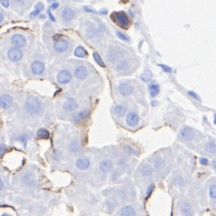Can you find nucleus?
<instances>
[{
	"mask_svg": "<svg viewBox=\"0 0 216 216\" xmlns=\"http://www.w3.org/2000/svg\"><path fill=\"white\" fill-rule=\"evenodd\" d=\"M110 19L114 23L122 29L127 30L131 26L129 18L126 14L123 12H114L110 15Z\"/></svg>",
	"mask_w": 216,
	"mask_h": 216,
	"instance_id": "1",
	"label": "nucleus"
},
{
	"mask_svg": "<svg viewBox=\"0 0 216 216\" xmlns=\"http://www.w3.org/2000/svg\"><path fill=\"white\" fill-rule=\"evenodd\" d=\"M41 104L40 101L35 97H30L25 104V109L30 114H35L40 111Z\"/></svg>",
	"mask_w": 216,
	"mask_h": 216,
	"instance_id": "2",
	"label": "nucleus"
},
{
	"mask_svg": "<svg viewBox=\"0 0 216 216\" xmlns=\"http://www.w3.org/2000/svg\"><path fill=\"white\" fill-rule=\"evenodd\" d=\"M8 55L12 61H18L21 59L22 56H23V52L21 49L16 47V48H11L9 51Z\"/></svg>",
	"mask_w": 216,
	"mask_h": 216,
	"instance_id": "3",
	"label": "nucleus"
},
{
	"mask_svg": "<svg viewBox=\"0 0 216 216\" xmlns=\"http://www.w3.org/2000/svg\"><path fill=\"white\" fill-rule=\"evenodd\" d=\"M57 81H58L61 84L68 83L72 79L71 73H70L69 71H67V70H61V71L58 73V74H57Z\"/></svg>",
	"mask_w": 216,
	"mask_h": 216,
	"instance_id": "4",
	"label": "nucleus"
},
{
	"mask_svg": "<svg viewBox=\"0 0 216 216\" xmlns=\"http://www.w3.org/2000/svg\"><path fill=\"white\" fill-rule=\"evenodd\" d=\"M126 123L131 127H134L137 126L139 123V117L135 113H129L126 116Z\"/></svg>",
	"mask_w": 216,
	"mask_h": 216,
	"instance_id": "5",
	"label": "nucleus"
},
{
	"mask_svg": "<svg viewBox=\"0 0 216 216\" xmlns=\"http://www.w3.org/2000/svg\"><path fill=\"white\" fill-rule=\"evenodd\" d=\"M180 134H181V138L186 141L192 140L194 137V132L193 130L190 127H184L182 128L180 131Z\"/></svg>",
	"mask_w": 216,
	"mask_h": 216,
	"instance_id": "6",
	"label": "nucleus"
},
{
	"mask_svg": "<svg viewBox=\"0 0 216 216\" xmlns=\"http://www.w3.org/2000/svg\"><path fill=\"white\" fill-rule=\"evenodd\" d=\"M119 91H120V93L123 96H129V95H131L133 92V88L131 85L129 83H126V82H123V83H121L119 86Z\"/></svg>",
	"mask_w": 216,
	"mask_h": 216,
	"instance_id": "7",
	"label": "nucleus"
},
{
	"mask_svg": "<svg viewBox=\"0 0 216 216\" xmlns=\"http://www.w3.org/2000/svg\"><path fill=\"white\" fill-rule=\"evenodd\" d=\"M12 42L14 45H15L16 47H18V48L24 46L25 44H26L25 38L22 35H20V34H15V35L12 37Z\"/></svg>",
	"mask_w": 216,
	"mask_h": 216,
	"instance_id": "8",
	"label": "nucleus"
},
{
	"mask_svg": "<svg viewBox=\"0 0 216 216\" xmlns=\"http://www.w3.org/2000/svg\"><path fill=\"white\" fill-rule=\"evenodd\" d=\"M63 107L67 111H71L75 110L78 107V104L76 103V100L73 99V98H68L67 101H65V102L64 103Z\"/></svg>",
	"mask_w": 216,
	"mask_h": 216,
	"instance_id": "9",
	"label": "nucleus"
},
{
	"mask_svg": "<svg viewBox=\"0 0 216 216\" xmlns=\"http://www.w3.org/2000/svg\"><path fill=\"white\" fill-rule=\"evenodd\" d=\"M31 69H32L33 73L37 75H40L43 73L44 70H45V65L43 62L35 61L31 65Z\"/></svg>",
	"mask_w": 216,
	"mask_h": 216,
	"instance_id": "10",
	"label": "nucleus"
},
{
	"mask_svg": "<svg viewBox=\"0 0 216 216\" xmlns=\"http://www.w3.org/2000/svg\"><path fill=\"white\" fill-rule=\"evenodd\" d=\"M68 43L65 40H58L54 45V48L57 52H63L67 50Z\"/></svg>",
	"mask_w": 216,
	"mask_h": 216,
	"instance_id": "11",
	"label": "nucleus"
},
{
	"mask_svg": "<svg viewBox=\"0 0 216 216\" xmlns=\"http://www.w3.org/2000/svg\"><path fill=\"white\" fill-rule=\"evenodd\" d=\"M76 167L81 170L86 169L90 165V161L87 158H79L76 162Z\"/></svg>",
	"mask_w": 216,
	"mask_h": 216,
	"instance_id": "12",
	"label": "nucleus"
},
{
	"mask_svg": "<svg viewBox=\"0 0 216 216\" xmlns=\"http://www.w3.org/2000/svg\"><path fill=\"white\" fill-rule=\"evenodd\" d=\"M75 75H76V78L79 79H83L86 77L88 75V70L86 67L84 66H80L78 67L75 70Z\"/></svg>",
	"mask_w": 216,
	"mask_h": 216,
	"instance_id": "13",
	"label": "nucleus"
},
{
	"mask_svg": "<svg viewBox=\"0 0 216 216\" xmlns=\"http://www.w3.org/2000/svg\"><path fill=\"white\" fill-rule=\"evenodd\" d=\"M0 103H1V107L2 108H4V109L9 108L12 104V97L9 95H2V96L1 97Z\"/></svg>",
	"mask_w": 216,
	"mask_h": 216,
	"instance_id": "14",
	"label": "nucleus"
},
{
	"mask_svg": "<svg viewBox=\"0 0 216 216\" xmlns=\"http://www.w3.org/2000/svg\"><path fill=\"white\" fill-rule=\"evenodd\" d=\"M62 17L67 21H70L74 18V12L70 9H64L62 11Z\"/></svg>",
	"mask_w": 216,
	"mask_h": 216,
	"instance_id": "15",
	"label": "nucleus"
},
{
	"mask_svg": "<svg viewBox=\"0 0 216 216\" xmlns=\"http://www.w3.org/2000/svg\"><path fill=\"white\" fill-rule=\"evenodd\" d=\"M113 166V162H111L110 159H105V160L102 161L100 164V169L103 172H107L109 171Z\"/></svg>",
	"mask_w": 216,
	"mask_h": 216,
	"instance_id": "16",
	"label": "nucleus"
},
{
	"mask_svg": "<svg viewBox=\"0 0 216 216\" xmlns=\"http://www.w3.org/2000/svg\"><path fill=\"white\" fill-rule=\"evenodd\" d=\"M89 113H90V112H89V110L82 111V112L76 114V115L73 117V120L74 122H79L82 120H85V119H86L87 117H89Z\"/></svg>",
	"mask_w": 216,
	"mask_h": 216,
	"instance_id": "17",
	"label": "nucleus"
},
{
	"mask_svg": "<svg viewBox=\"0 0 216 216\" xmlns=\"http://www.w3.org/2000/svg\"><path fill=\"white\" fill-rule=\"evenodd\" d=\"M44 8H45V6H44L43 3L42 2L37 3V4L36 5L34 11L33 12H31L30 15V19H33L36 16H37V15L40 13V12L43 10Z\"/></svg>",
	"mask_w": 216,
	"mask_h": 216,
	"instance_id": "18",
	"label": "nucleus"
},
{
	"mask_svg": "<svg viewBox=\"0 0 216 216\" xmlns=\"http://www.w3.org/2000/svg\"><path fill=\"white\" fill-rule=\"evenodd\" d=\"M121 215L123 216H133L135 215V211L131 206H127L123 208L121 210Z\"/></svg>",
	"mask_w": 216,
	"mask_h": 216,
	"instance_id": "19",
	"label": "nucleus"
},
{
	"mask_svg": "<svg viewBox=\"0 0 216 216\" xmlns=\"http://www.w3.org/2000/svg\"><path fill=\"white\" fill-rule=\"evenodd\" d=\"M141 80L144 82H150L153 78V73L150 70H145L140 76Z\"/></svg>",
	"mask_w": 216,
	"mask_h": 216,
	"instance_id": "20",
	"label": "nucleus"
},
{
	"mask_svg": "<svg viewBox=\"0 0 216 216\" xmlns=\"http://www.w3.org/2000/svg\"><path fill=\"white\" fill-rule=\"evenodd\" d=\"M126 109L124 106L123 105H117L114 107V113L117 117H123L126 114Z\"/></svg>",
	"mask_w": 216,
	"mask_h": 216,
	"instance_id": "21",
	"label": "nucleus"
},
{
	"mask_svg": "<svg viewBox=\"0 0 216 216\" xmlns=\"http://www.w3.org/2000/svg\"><path fill=\"white\" fill-rule=\"evenodd\" d=\"M74 54L78 57H85L87 55V51L82 46H78L75 49Z\"/></svg>",
	"mask_w": 216,
	"mask_h": 216,
	"instance_id": "22",
	"label": "nucleus"
},
{
	"mask_svg": "<svg viewBox=\"0 0 216 216\" xmlns=\"http://www.w3.org/2000/svg\"><path fill=\"white\" fill-rule=\"evenodd\" d=\"M206 151L211 154L216 153V143L213 141H209L206 145Z\"/></svg>",
	"mask_w": 216,
	"mask_h": 216,
	"instance_id": "23",
	"label": "nucleus"
},
{
	"mask_svg": "<svg viewBox=\"0 0 216 216\" xmlns=\"http://www.w3.org/2000/svg\"><path fill=\"white\" fill-rule=\"evenodd\" d=\"M37 136H38L39 138L48 139L49 138V136H50L49 131L46 129H41L37 131Z\"/></svg>",
	"mask_w": 216,
	"mask_h": 216,
	"instance_id": "24",
	"label": "nucleus"
},
{
	"mask_svg": "<svg viewBox=\"0 0 216 216\" xmlns=\"http://www.w3.org/2000/svg\"><path fill=\"white\" fill-rule=\"evenodd\" d=\"M149 91L151 97L156 96L159 92V85H156V84H152V85H151L149 86Z\"/></svg>",
	"mask_w": 216,
	"mask_h": 216,
	"instance_id": "25",
	"label": "nucleus"
},
{
	"mask_svg": "<svg viewBox=\"0 0 216 216\" xmlns=\"http://www.w3.org/2000/svg\"><path fill=\"white\" fill-rule=\"evenodd\" d=\"M181 211H182V213L185 215H190L192 214V207L190 206V205L189 203H186L183 205L182 209H181Z\"/></svg>",
	"mask_w": 216,
	"mask_h": 216,
	"instance_id": "26",
	"label": "nucleus"
},
{
	"mask_svg": "<svg viewBox=\"0 0 216 216\" xmlns=\"http://www.w3.org/2000/svg\"><path fill=\"white\" fill-rule=\"evenodd\" d=\"M152 172H153V168H152L151 165H146L143 166V168L141 169V174L145 177L150 176Z\"/></svg>",
	"mask_w": 216,
	"mask_h": 216,
	"instance_id": "27",
	"label": "nucleus"
},
{
	"mask_svg": "<svg viewBox=\"0 0 216 216\" xmlns=\"http://www.w3.org/2000/svg\"><path fill=\"white\" fill-rule=\"evenodd\" d=\"M23 181H24L26 184H32L33 183L34 179H33V175H31L30 173H27L23 176Z\"/></svg>",
	"mask_w": 216,
	"mask_h": 216,
	"instance_id": "28",
	"label": "nucleus"
},
{
	"mask_svg": "<svg viewBox=\"0 0 216 216\" xmlns=\"http://www.w3.org/2000/svg\"><path fill=\"white\" fill-rule=\"evenodd\" d=\"M93 56H94V58H95V61H96V63L98 64H99L100 66H101V67H105V64H104V63L103 62L102 59H101V57H100V55L98 54V53L95 52L93 54Z\"/></svg>",
	"mask_w": 216,
	"mask_h": 216,
	"instance_id": "29",
	"label": "nucleus"
},
{
	"mask_svg": "<svg viewBox=\"0 0 216 216\" xmlns=\"http://www.w3.org/2000/svg\"><path fill=\"white\" fill-rule=\"evenodd\" d=\"M154 163H155V166H156V169H160L163 166L164 160L162 159V158H157V159H155Z\"/></svg>",
	"mask_w": 216,
	"mask_h": 216,
	"instance_id": "30",
	"label": "nucleus"
},
{
	"mask_svg": "<svg viewBox=\"0 0 216 216\" xmlns=\"http://www.w3.org/2000/svg\"><path fill=\"white\" fill-rule=\"evenodd\" d=\"M209 195L211 198L216 199V184H212L209 188Z\"/></svg>",
	"mask_w": 216,
	"mask_h": 216,
	"instance_id": "31",
	"label": "nucleus"
},
{
	"mask_svg": "<svg viewBox=\"0 0 216 216\" xmlns=\"http://www.w3.org/2000/svg\"><path fill=\"white\" fill-rule=\"evenodd\" d=\"M117 37H118L119 39H120L121 40H123V41H126V42L129 41V37H128V36H126V34L117 31Z\"/></svg>",
	"mask_w": 216,
	"mask_h": 216,
	"instance_id": "32",
	"label": "nucleus"
},
{
	"mask_svg": "<svg viewBox=\"0 0 216 216\" xmlns=\"http://www.w3.org/2000/svg\"><path fill=\"white\" fill-rule=\"evenodd\" d=\"M124 151L126 152V153H129V154L131 155H136L138 153V151H135V150H134L133 148H131V147L129 146V145H126V146L124 147Z\"/></svg>",
	"mask_w": 216,
	"mask_h": 216,
	"instance_id": "33",
	"label": "nucleus"
},
{
	"mask_svg": "<svg viewBox=\"0 0 216 216\" xmlns=\"http://www.w3.org/2000/svg\"><path fill=\"white\" fill-rule=\"evenodd\" d=\"M153 190H154V185H153V184H151V185L148 187V189H147L146 199H148L150 197H151L152 193H153Z\"/></svg>",
	"mask_w": 216,
	"mask_h": 216,
	"instance_id": "34",
	"label": "nucleus"
},
{
	"mask_svg": "<svg viewBox=\"0 0 216 216\" xmlns=\"http://www.w3.org/2000/svg\"><path fill=\"white\" fill-rule=\"evenodd\" d=\"M159 67H160L162 69V70L165 72H166V73H172V68L170 67H169V66L165 65V64H158Z\"/></svg>",
	"mask_w": 216,
	"mask_h": 216,
	"instance_id": "35",
	"label": "nucleus"
},
{
	"mask_svg": "<svg viewBox=\"0 0 216 216\" xmlns=\"http://www.w3.org/2000/svg\"><path fill=\"white\" fill-rule=\"evenodd\" d=\"M127 67H128L127 62L123 61V62H121V63H120V64L118 65V67H117V69H118V70H125V69L127 68Z\"/></svg>",
	"mask_w": 216,
	"mask_h": 216,
	"instance_id": "36",
	"label": "nucleus"
},
{
	"mask_svg": "<svg viewBox=\"0 0 216 216\" xmlns=\"http://www.w3.org/2000/svg\"><path fill=\"white\" fill-rule=\"evenodd\" d=\"M187 94H188V95H190V96H191L193 98H194V99L197 100V101H200V98H199L198 95H197L194 92H193V91H189V92H187Z\"/></svg>",
	"mask_w": 216,
	"mask_h": 216,
	"instance_id": "37",
	"label": "nucleus"
},
{
	"mask_svg": "<svg viewBox=\"0 0 216 216\" xmlns=\"http://www.w3.org/2000/svg\"><path fill=\"white\" fill-rule=\"evenodd\" d=\"M70 150H71L72 151L75 152L76 151H77L78 150V143L76 141H73V143L70 145Z\"/></svg>",
	"mask_w": 216,
	"mask_h": 216,
	"instance_id": "38",
	"label": "nucleus"
},
{
	"mask_svg": "<svg viewBox=\"0 0 216 216\" xmlns=\"http://www.w3.org/2000/svg\"><path fill=\"white\" fill-rule=\"evenodd\" d=\"M200 164H201V165H207L208 162H209V160H208L207 158L202 157L201 159H200Z\"/></svg>",
	"mask_w": 216,
	"mask_h": 216,
	"instance_id": "39",
	"label": "nucleus"
},
{
	"mask_svg": "<svg viewBox=\"0 0 216 216\" xmlns=\"http://www.w3.org/2000/svg\"><path fill=\"white\" fill-rule=\"evenodd\" d=\"M1 3L2 5L5 8H8L9 6V0H1Z\"/></svg>",
	"mask_w": 216,
	"mask_h": 216,
	"instance_id": "40",
	"label": "nucleus"
},
{
	"mask_svg": "<svg viewBox=\"0 0 216 216\" xmlns=\"http://www.w3.org/2000/svg\"><path fill=\"white\" fill-rule=\"evenodd\" d=\"M48 15H49V18H50V19H51V21H52L53 22L55 21V18H54V17L53 16V15H52V14H51V9H48Z\"/></svg>",
	"mask_w": 216,
	"mask_h": 216,
	"instance_id": "41",
	"label": "nucleus"
},
{
	"mask_svg": "<svg viewBox=\"0 0 216 216\" xmlns=\"http://www.w3.org/2000/svg\"><path fill=\"white\" fill-rule=\"evenodd\" d=\"M0 151H1V155L2 156L3 153H5L6 151V146L4 145H1V150H0Z\"/></svg>",
	"mask_w": 216,
	"mask_h": 216,
	"instance_id": "42",
	"label": "nucleus"
},
{
	"mask_svg": "<svg viewBox=\"0 0 216 216\" xmlns=\"http://www.w3.org/2000/svg\"><path fill=\"white\" fill-rule=\"evenodd\" d=\"M58 5H59L58 3H53V4L51 5V9H57V7H58Z\"/></svg>",
	"mask_w": 216,
	"mask_h": 216,
	"instance_id": "43",
	"label": "nucleus"
},
{
	"mask_svg": "<svg viewBox=\"0 0 216 216\" xmlns=\"http://www.w3.org/2000/svg\"><path fill=\"white\" fill-rule=\"evenodd\" d=\"M158 101H152V103H151V105L153 106V107H156V106H157L158 105Z\"/></svg>",
	"mask_w": 216,
	"mask_h": 216,
	"instance_id": "44",
	"label": "nucleus"
},
{
	"mask_svg": "<svg viewBox=\"0 0 216 216\" xmlns=\"http://www.w3.org/2000/svg\"><path fill=\"white\" fill-rule=\"evenodd\" d=\"M85 10L86 11V12H94V13H97L96 12H95V11H92V9H89V8H88V7H85Z\"/></svg>",
	"mask_w": 216,
	"mask_h": 216,
	"instance_id": "45",
	"label": "nucleus"
},
{
	"mask_svg": "<svg viewBox=\"0 0 216 216\" xmlns=\"http://www.w3.org/2000/svg\"><path fill=\"white\" fill-rule=\"evenodd\" d=\"M0 184H1V185H0V187H1V188H0V189L2 190V189L3 188V181H2V178H0Z\"/></svg>",
	"mask_w": 216,
	"mask_h": 216,
	"instance_id": "46",
	"label": "nucleus"
},
{
	"mask_svg": "<svg viewBox=\"0 0 216 216\" xmlns=\"http://www.w3.org/2000/svg\"><path fill=\"white\" fill-rule=\"evenodd\" d=\"M3 21V14L2 13H0V22H2Z\"/></svg>",
	"mask_w": 216,
	"mask_h": 216,
	"instance_id": "47",
	"label": "nucleus"
},
{
	"mask_svg": "<svg viewBox=\"0 0 216 216\" xmlns=\"http://www.w3.org/2000/svg\"><path fill=\"white\" fill-rule=\"evenodd\" d=\"M214 123L216 124V114L214 115Z\"/></svg>",
	"mask_w": 216,
	"mask_h": 216,
	"instance_id": "48",
	"label": "nucleus"
},
{
	"mask_svg": "<svg viewBox=\"0 0 216 216\" xmlns=\"http://www.w3.org/2000/svg\"><path fill=\"white\" fill-rule=\"evenodd\" d=\"M101 12L102 14H104V15H105V14H107V11H101Z\"/></svg>",
	"mask_w": 216,
	"mask_h": 216,
	"instance_id": "49",
	"label": "nucleus"
},
{
	"mask_svg": "<svg viewBox=\"0 0 216 216\" xmlns=\"http://www.w3.org/2000/svg\"><path fill=\"white\" fill-rule=\"evenodd\" d=\"M54 1H55V0H48V2H53Z\"/></svg>",
	"mask_w": 216,
	"mask_h": 216,
	"instance_id": "50",
	"label": "nucleus"
},
{
	"mask_svg": "<svg viewBox=\"0 0 216 216\" xmlns=\"http://www.w3.org/2000/svg\"><path fill=\"white\" fill-rule=\"evenodd\" d=\"M18 1H21V0H18Z\"/></svg>",
	"mask_w": 216,
	"mask_h": 216,
	"instance_id": "51",
	"label": "nucleus"
}]
</instances>
